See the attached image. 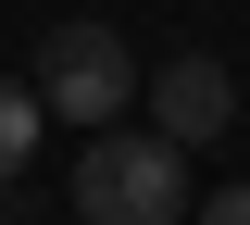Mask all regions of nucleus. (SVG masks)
<instances>
[{"label":"nucleus","instance_id":"1","mask_svg":"<svg viewBox=\"0 0 250 225\" xmlns=\"http://www.w3.org/2000/svg\"><path fill=\"white\" fill-rule=\"evenodd\" d=\"M75 213L88 225H175L188 213V150L175 138H113V125H88V150H75Z\"/></svg>","mask_w":250,"mask_h":225},{"label":"nucleus","instance_id":"2","mask_svg":"<svg viewBox=\"0 0 250 225\" xmlns=\"http://www.w3.org/2000/svg\"><path fill=\"white\" fill-rule=\"evenodd\" d=\"M25 88H38V113H62V125L88 138V125H113L125 100H138V50H125L113 25H50Z\"/></svg>","mask_w":250,"mask_h":225},{"label":"nucleus","instance_id":"3","mask_svg":"<svg viewBox=\"0 0 250 225\" xmlns=\"http://www.w3.org/2000/svg\"><path fill=\"white\" fill-rule=\"evenodd\" d=\"M150 125L175 138V150H200V138H225V125H238V75H225L213 50H175V63L150 75Z\"/></svg>","mask_w":250,"mask_h":225},{"label":"nucleus","instance_id":"4","mask_svg":"<svg viewBox=\"0 0 250 225\" xmlns=\"http://www.w3.org/2000/svg\"><path fill=\"white\" fill-rule=\"evenodd\" d=\"M38 125H50V113H38V88H25V75H0V188L38 163Z\"/></svg>","mask_w":250,"mask_h":225},{"label":"nucleus","instance_id":"5","mask_svg":"<svg viewBox=\"0 0 250 225\" xmlns=\"http://www.w3.org/2000/svg\"><path fill=\"white\" fill-rule=\"evenodd\" d=\"M188 225H250V188H213V200H200Z\"/></svg>","mask_w":250,"mask_h":225}]
</instances>
